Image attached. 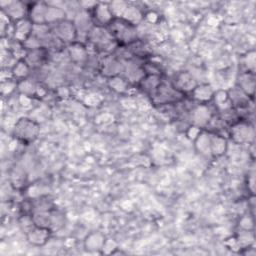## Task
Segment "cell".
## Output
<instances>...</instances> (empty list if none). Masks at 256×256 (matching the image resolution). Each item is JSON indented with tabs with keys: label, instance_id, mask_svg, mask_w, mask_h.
I'll return each instance as SVG.
<instances>
[{
	"label": "cell",
	"instance_id": "obj_1",
	"mask_svg": "<svg viewBox=\"0 0 256 256\" xmlns=\"http://www.w3.org/2000/svg\"><path fill=\"white\" fill-rule=\"evenodd\" d=\"M109 32L115 41L121 44H130L136 40V26L122 18H114L108 25Z\"/></svg>",
	"mask_w": 256,
	"mask_h": 256
},
{
	"label": "cell",
	"instance_id": "obj_2",
	"mask_svg": "<svg viewBox=\"0 0 256 256\" xmlns=\"http://www.w3.org/2000/svg\"><path fill=\"white\" fill-rule=\"evenodd\" d=\"M40 128L38 123L29 118H20L14 126V136L25 143L33 142L39 135Z\"/></svg>",
	"mask_w": 256,
	"mask_h": 256
},
{
	"label": "cell",
	"instance_id": "obj_3",
	"mask_svg": "<svg viewBox=\"0 0 256 256\" xmlns=\"http://www.w3.org/2000/svg\"><path fill=\"white\" fill-rule=\"evenodd\" d=\"M230 136L235 143H249L254 138V129L246 122H237L231 127Z\"/></svg>",
	"mask_w": 256,
	"mask_h": 256
},
{
	"label": "cell",
	"instance_id": "obj_4",
	"mask_svg": "<svg viewBox=\"0 0 256 256\" xmlns=\"http://www.w3.org/2000/svg\"><path fill=\"white\" fill-rule=\"evenodd\" d=\"M55 35L61 41L73 43L77 37V29L74 22L63 20L55 24Z\"/></svg>",
	"mask_w": 256,
	"mask_h": 256
},
{
	"label": "cell",
	"instance_id": "obj_5",
	"mask_svg": "<svg viewBox=\"0 0 256 256\" xmlns=\"http://www.w3.org/2000/svg\"><path fill=\"white\" fill-rule=\"evenodd\" d=\"M51 234V229L41 226H33L26 233L27 240L34 246H43L47 243Z\"/></svg>",
	"mask_w": 256,
	"mask_h": 256
},
{
	"label": "cell",
	"instance_id": "obj_6",
	"mask_svg": "<svg viewBox=\"0 0 256 256\" xmlns=\"http://www.w3.org/2000/svg\"><path fill=\"white\" fill-rule=\"evenodd\" d=\"M2 12L12 21L17 22L25 18L27 13L26 5L21 1H9L6 6L2 7Z\"/></svg>",
	"mask_w": 256,
	"mask_h": 256
},
{
	"label": "cell",
	"instance_id": "obj_7",
	"mask_svg": "<svg viewBox=\"0 0 256 256\" xmlns=\"http://www.w3.org/2000/svg\"><path fill=\"white\" fill-rule=\"evenodd\" d=\"M93 17L99 26H108L115 18L107 3H96L93 8Z\"/></svg>",
	"mask_w": 256,
	"mask_h": 256
},
{
	"label": "cell",
	"instance_id": "obj_8",
	"mask_svg": "<svg viewBox=\"0 0 256 256\" xmlns=\"http://www.w3.org/2000/svg\"><path fill=\"white\" fill-rule=\"evenodd\" d=\"M33 25L34 24L29 18H24L15 22L13 29L14 39L20 43H23L32 34Z\"/></svg>",
	"mask_w": 256,
	"mask_h": 256
},
{
	"label": "cell",
	"instance_id": "obj_9",
	"mask_svg": "<svg viewBox=\"0 0 256 256\" xmlns=\"http://www.w3.org/2000/svg\"><path fill=\"white\" fill-rule=\"evenodd\" d=\"M173 86L180 93L192 92L193 89L197 86V82L190 73L181 72L175 78Z\"/></svg>",
	"mask_w": 256,
	"mask_h": 256
},
{
	"label": "cell",
	"instance_id": "obj_10",
	"mask_svg": "<svg viewBox=\"0 0 256 256\" xmlns=\"http://www.w3.org/2000/svg\"><path fill=\"white\" fill-rule=\"evenodd\" d=\"M48 4L43 2L34 3L29 9V19L33 24H46V12Z\"/></svg>",
	"mask_w": 256,
	"mask_h": 256
},
{
	"label": "cell",
	"instance_id": "obj_11",
	"mask_svg": "<svg viewBox=\"0 0 256 256\" xmlns=\"http://www.w3.org/2000/svg\"><path fill=\"white\" fill-rule=\"evenodd\" d=\"M193 98L201 104H206L213 99L215 91L209 84H197V86L191 92Z\"/></svg>",
	"mask_w": 256,
	"mask_h": 256
},
{
	"label": "cell",
	"instance_id": "obj_12",
	"mask_svg": "<svg viewBox=\"0 0 256 256\" xmlns=\"http://www.w3.org/2000/svg\"><path fill=\"white\" fill-rule=\"evenodd\" d=\"M227 150V141L222 136L210 134V155L213 157L222 156Z\"/></svg>",
	"mask_w": 256,
	"mask_h": 256
},
{
	"label": "cell",
	"instance_id": "obj_13",
	"mask_svg": "<svg viewBox=\"0 0 256 256\" xmlns=\"http://www.w3.org/2000/svg\"><path fill=\"white\" fill-rule=\"evenodd\" d=\"M104 243H105L104 235L99 232H93L86 237L84 241V247L88 251H98V250H102Z\"/></svg>",
	"mask_w": 256,
	"mask_h": 256
},
{
	"label": "cell",
	"instance_id": "obj_14",
	"mask_svg": "<svg viewBox=\"0 0 256 256\" xmlns=\"http://www.w3.org/2000/svg\"><path fill=\"white\" fill-rule=\"evenodd\" d=\"M29 72H30V65L24 59L17 60L14 64V66L11 68L12 77L14 79H16L17 81L27 79Z\"/></svg>",
	"mask_w": 256,
	"mask_h": 256
},
{
	"label": "cell",
	"instance_id": "obj_15",
	"mask_svg": "<svg viewBox=\"0 0 256 256\" xmlns=\"http://www.w3.org/2000/svg\"><path fill=\"white\" fill-rule=\"evenodd\" d=\"M239 85L241 90L248 96H253L255 88V78L254 73L246 72L242 74L239 78Z\"/></svg>",
	"mask_w": 256,
	"mask_h": 256
},
{
	"label": "cell",
	"instance_id": "obj_16",
	"mask_svg": "<svg viewBox=\"0 0 256 256\" xmlns=\"http://www.w3.org/2000/svg\"><path fill=\"white\" fill-rule=\"evenodd\" d=\"M65 20V11L57 6L48 4L46 12V24H57Z\"/></svg>",
	"mask_w": 256,
	"mask_h": 256
},
{
	"label": "cell",
	"instance_id": "obj_17",
	"mask_svg": "<svg viewBox=\"0 0 256 256\" xmlns=\"http://www.w3.org/2000/svg\"><path fill=\"white\" fill-rule=\"evenodd\" d=\"M121 18L136 26V24L139 23L142 20L143 14L141 13V11L137 7L128 4V7L126 8V10H125V12H124V14Z\"/></svg>",
	"mask_w": 256,
	"mask_h": 256
},
{
	"label": "cell",
	"instance_id": "obj_18",
	"mask_svg": "<svg viewBox=\"0 0 256 256\" xmlns=\"http://www.w3.org/2000/svg\"><path fill=\"white\" fill-rule=\"evenodd\" d=\"M196 149L205 155H210V134L201 132L198 137L194 140Z\"/></svg>",
	"mask_w": 256,
	"mask_h": 256
},
{
	"label": "cell",
	"instance_id": "obj_19",
	"mask_svg": "<svg viewBox=\"0 0 256 256\" xmlns=\"http://www.w3.org/2000/svg\"><path fill=\"white\" fill-rule=\"evenodd\" d=\"M44 58H45V51H44L43 47H41V48H38V49L27 51L26 55L24 57V60L31 67L32 65L40 64Z\"/></svg>",
	"mask_w": 256,
	"mask_h": 256
},
{
	"label": "cell",
	"instance_id": "obj_20",
	"mask_svg": "<svg viewBox=\"0 0 256 256\" xmlns=\"http://www.w3.org/2000/svg\"><path fill=\"white\" fill-rule=\"evenodd\" d=\"M69 55L71 56V58L74 61L79 62L86 58L87 53H86V49L83 45H81L80 43L73 42L69 47Z\"/></svg>",
	"mask_w": 256,
	"mask_h": 256
},
{
	"label": "cell",
	"instance_id": "obj_21",
	"mask_svg": "<svg viewBox=\"0 0 256 256\" xmlns=\"http://www.w3.org/2000/svg\"><path fill=\"white\" fill-rule=\"evenodd\" d=\"M209 118H210L209 110L207 109V107L204 104L199 106L194 111V120H195V123L197 124L196 126L205 124L209 120Z\"/></svg>",
	"mask_w": 256,
	"mask_h": 256
},
{
	"label": "cell",
	"instance_id": "obj_22",
	"mask_svg": "<svg viewBox=\"0 0 256 256\" xmlns=\"http://www.w3.org/2000/svg\"><path fill=\"white\" fill-rule=\"evenodd\" d=\"M108 83H109V86L111 87V89L115 90L118 93L124 92L126 90V88H127V85H128L126 79H124V78H122V77H120L118 75L111 76L109 81H108Z\"/></svg>",
	"mask_w": 256,
	"mask_h": 256
},
{
	"label": "cell",
	"instance_id": "obj_23",
	"mask_svg": "<svg viewBox=\"0 0 256 256\" xmlns=\"http://www.w3.org/2000/svg\"><path fill=\"white\" fill-rule=\"evenodd\" d=\"M17 87L19 88L22 95H26V96H31V95L35 94L36 90H37L36 86L32 82H30L28 79L18 81Z\"/></svg>",
	"mask_w": 256,
	"mask_h": 256
},
{
	"label": "cell",
	"instance_id": "obj_24",
	"mask_svg": "<svg viewBox=\"0 0 256 256\" xmlns=\"http://www.w3.org/2000/svg\"><path fill=\"white\" fill-rule=\"evenodd\" d=\"M109 6H110V9H111L114 17L121 18L123 16L126 8L128 7V4L123 1H114V2L110 3Z\"/></svg>",
	"mask_w": 256,
	"mask_h": 256
},
{
	"label": "cell",
	"instance_id": "obj_25",
	"mask_svg": "<svg viewBox=\"0 0 256 256\" xmlns=\"http://www.w3.org/2000/svg\"><path fill=\"white\" fill-rule=\"evenodd\" d=\"M239 226L241 227V230H251L253 228V221L252 219L248 216H245L241 218L239 222Z\"/></svg>",
	"mask_w": 256,
	"mask_h": 256
},
{
	"label": "cell",
	"instance_id": "obj_26",
	"mask_svg": "<svg viewBox=\"0 0 256 256\" xmlns=\"http://www.w3.org/2000/svg\"><path fill=\"white\" fill-rule=\"evenodd\" d=\"M201 132H202V131H201V129L199 128V126H196V125L190 126L189 129L187 130V137H188L189 139H191V140L194 141V140L198 137V135H199Z\"/></svg>",
	"mask_w": 256,
	"mask_h": 256
}]
</instances>
